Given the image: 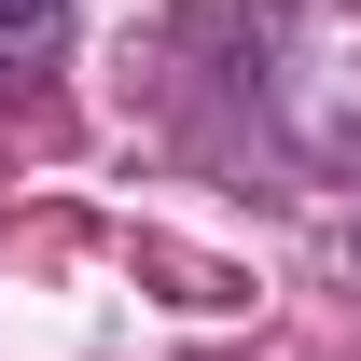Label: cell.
Wrapping results in <instances>:
<instances>
[{"label": "cell", "mask_w": 361, "mask_h": 361, "mask_svg": "<svg viewBox=\"0 0 361 361\" xmlns=\"http://www.w3.org/2000/svg\"><path fill=\"white\" fill-rule=\"evenodd\" d=\"M56 42H70V0H0V84H14V70H42Z\"/></svg>", "instance_id": "obj_1"}, {"label": "cell", "mask_w": 361, "mask_h": 361, "mask_svg": "<svg viewBox=\"0 0 361 361\" xmlns=\"http://www.w3.org/2000/svg\"><path fill=\"white\" fill-rule=\"evenodd\" d=\"M348 264H361V223H348Z\"/></svg>", "instance_id": "obj_2"}]
</instances>
